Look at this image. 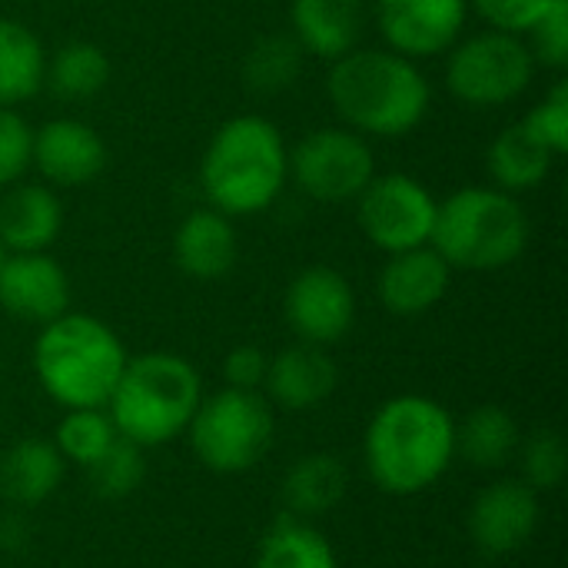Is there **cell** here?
Here are the masks:
<instances>
[{
  "label": "cell",
  "mask_w": 568,
  "mask_h": 568,
  "mask_svg": "<svg viewBox=\"0 0 568 568\" xmlns=\"http://www.w3.org/2000/svg\"><path fill=\"white\" fill-rule=\"evenodd\" d=\"M63 230V203L47 183H10L0 196V246L7 253H47Z\"/></svg>",
  "instance_id": "ac0fdd59"
},
{
  "label": "cell",
  "mask_w": 568,
  "mask_h": 568,
  "mask_svg": "<svg viewBox=\"0 0 568 568\" xmlns=\"http://www.w3.org/2000/svg\"><path fill=\"white\" fill-rule=\"evenodd\" d=\"M373 17L389 50L429 60L463 37L469 0H373Z\"/></svg>",
  "instance_id": "7c38bea8"
},
{
  "label": "cell",
  "mask_w": 568,
  "mask_h": 568,
  "mask_svg": "<svg viewBox=\"0 0 568 568\" xmlns=\"http://www.w3.org/2000/svg\"><path fill=\"white\" fill-rule=\"evenodd\" d=\"M273 409L260 393L220 389L200 399L186 433L193 456L220 476H236L253 469L273 443Z\"/></svg>",
  "instance_id": "52a82bcc"
},
{
  "label": "cell",
  "mask_w": 568,
  "mask_h": 568,
  "mask_svg": "<svg viewBox=\"0 0 568 568\" xmlns=\"http://www.w3.org/2000/svg\"><path fill=\"white\" fill-rule=\"evenodd\" d=\"M523 473H526V486H532L536 493L556 489L568 473L566 439L556 429H539L523 446Z\"/></svg>",
  "instance_id": "4dcf8cb0"
},
{
  "label": "cell",
  "mask_w": 568,
  "mask_h": 568,
  "mask_svg": "<svg viewBox=\"0 0 568 568\" xmlns=\"http://www.w3.org/2000/svg\"><path fill=\"white\" fill-rule=\"evenodd\" d=\"M110 83V57L90 40H70L47 53L43 87L60 100H90Z\"/></svg>",
  "instance_id": "d4e9b609"
},
{
  "label": "cell",
  "mask_w": 568,
  "mask_h": 568,
  "mask_svg": "<svg viewBox=\"0 0 568 568\" xmlns=\"http://www.w3.org/2000/svg\"><path fill=\"white\" fill-rule=\"evenodd\" d=\"M286 323L300 343L329 346L339 343L356 323V293L349 280L333 266H306L286 286Z\"/></svg>",
  "instance_id": "8fae6325"
},
{
  "label": "cell",
  "mask_w": 568,
  "mask_h": 568,
  "mask_svg": "<svg viewBox=\"0 0 568 568\" xmlns=\"http://www.w3.org/2000/svg\"><path fill=\"white\" fill-rule=\"evenodd\" d=\"M326 97L339 120L363 133L396 140L413 133L429 113V80L416 60L396 50H349L333 60Z\"/></svg>",
  "instance_id": "6da1fadb"
},
{
  "label": "cell",
  "mask_w": 568,
  "mask_h": 568,
  "mask_svg": "<svg viewBox=\"0 0 568 568\" xmlns=\"http://www.w3.org/2000/svg\"><path fill=\"white\" fill-rule=\"evenodd\" d=\"M126 359L120 336L103 320L70 310L40 326L33 343V373L63 409H106Z\"/></svg>",
  "instance_id": "277c9868"
},
{
  "label": "cell",
  "mask_w": 568,
  "mask_h": 568,
  "mask_svg": "<svg viewBox=\"0 0 568 568\" xmlns=\"http://www.w3.org/2000/svg\"><path fill=\"white\" fill-rule=\"evenodd\" d=\"M366 469L389 496L433 486L456 456V423L429 396H396L376 409L366 429Z\"/></svg>",
  "instance_id": "7a4b0ae2"
},
{
  "label": "cell",
  "mask_w": 568,
  "mask_h": 568,
  "mask_svg": "<svg viewBox=\"0 0 568 568\" xmlns=\"http://www.w3.org/2000/svg\"><path fill=\"white\" fill-rule=\"evenodd\" d=\"M3 256H7V250H3V246H0V263H3Z\"/></svg>",
  "instance_id": "8d00e7d4"
},
{
  "label": "cell",
  "mask_w": 568,
  "mask_h": 568,
  "mask_svg": "<svg viewBox=\"0 0 568 568\" xmlns=\"http://www.w3.org/2000/svg\"><path fill=\"white\" fill-rule=\"evenodd\" d=\"M87 479L93 486V493L100 499H126L140 489V483L146 479V463H143V449L133 446L130 439L116 436L113 446L87 466Z\"/></svg>",
  "instance_id": "f546056e"
},
{
  "label": "cell",
  "mask_w": 568,
  "mask_h": 568,
  "mask_svg": "<svg viewBox=\"0 0 568 568\" xmlns=\"http://www.w3.org/2000/svg\"><path fill=\"white\" fill-rule=\"evenodd\" d=\"M369 17L373 0H290V33L329 63L356 50Z\"/></svg>",
  "instance_id": "e0dca14e"
},
{
  "label": "cell",
  "mask_w": 568,
  "mask_h": 568,
  "mask_svg": "<svg viewBox=\"0 0 568 568\" xmlns=\"http://www.w3.org/2000/svg\"><path fill=\"white\" fill-rule=\"evenodd\" d=\"M266 369H270V356L260 346H236L226 363H223V376L230 389H246V393H260L266 383Z\"/></svg>",
  "instance_id": "d590c367"
},
{
  "label": "cell",
  "mask_w": 568,
  "mask_h": 568,
  "mask_svg": "<svg viewBox=\"0 0 568 568\" xmlns=\"http://www.w3.org/2000/svg\"><path fill=\"white\" fill-rule=\"evenodd\" d=\"M429 246L449 263V270L496 273L526 253L529 216L513 193L496 186H463L439 203Z\"/></svg>",
  "instance_id": "8992f818"
},
{
  "label": "cell",
  "mask_w": 568,
  "mask_h": 568,
  "mask_svg": "<svg viewBox=\"0 0 568 568\" xmlns=\"http://www.w3.org/2000/svg\"><path fill=\"white\" fill-rule=\"evenodd\" d=\"M290 180V146L266 116L243 113L226 120L206 143L200 183L223 216H253L276 203Z\"/></svg>",
  "instance_id": "3957f363"
},
{
  "label": "cell",
  "mask_w": 568,
  "mask_h": 568,
  "mask_svg": "<svg viewBox=\"0 0 568 568\" xmlns=\"http://www.w3.org/2000/svg\"><path fill=\"white\" fill-rule=\"evenodd\" d=\"M556 0H469V7L493 27L506 33H526Z\"/></svg>",
  "instance_id": "e575fe53"
},
{
  "label": "cell",
  "mask_w": 568,
  "mask_h": 568,
  "mask_svg": "<svg viewBox=\"0 0 568 568\" xmlns=\"http://www.w3.org/2000/svg\"><path fill=\"white\" fill-rule=\"evenodd\" d=\"M536 67L566 70L568 67V0H556L526 33H523Z\"/></svg>",
  "instance_id": "1f68e13d"
},
{
  "label": "cell",
  "mask_w": 568,
  "mask_h": 568,
  "mask_svg": "<svg viewBox=\"0 0 568 568\" xmlns=\"http://www.w3.org/2000/svg\"><path fill=\"white\" fill-rule=\"evenodd\" d=\"M67 459L47 439H20L0 456V493L17 506L47 503L63 483Z\"/></svg>",
  "instance_id": "44dd1931"
},
{
  "label": "cell",
  "mask_w": 568,
  "mask_h": 568,
  "mask_svg": "<svg viewBox=\"0 0 568 568\" xmlns=\"http://www.w3.org/2000/svg\"><path fill=\"white\" fill-rule=\"evenodd\" d=\"M200 399L203 379L190 359L176 353H143L126 359L106 413L116 436L153 449L186 433Z\"/></svg>",
  "instance_id": "5b68a950"
},
{
  "label": "cell",
  "mask_w": 568,
  "mask_h": 568,
  "mask_svg": "<svg viewBox=\"0 0 568 568\" xmlns=\"http://www.w3.org/2000/svg\"><path fill=\"white\" fill-rule=\"evenodd\" d=\"M373 176V146L349 126H316L290 150V180L320 203H349Z\"/></svg>",
  "instance_id": "9c48e42d"
},
{
  "label": "cell",
  "mask_w": 568,
  "mask_h": 568,
  "mask_svg": "<svg viewBox=\"0 0 568 568\" xmlns=\"http://www.w3.org/2000/svg\"><path fill=\"white\" fill-rule=\"evenodd\" d=\"M446 53V87L473 110L519 100L536 77V60L519 33L489 27L466 40L459 37Z\"/></svg>",
  "instance_id": "ba28073f"
},
{
  "label": "cell",
  "mask_w": 568,
  "mask_h": 568,
  "mask_svg": "<svg viewBox=\"0 0 568 568\" xmlns=\"http://www.w3.org/2000/svg\"><path fill=\"white\" fill-rule=\"evenodd\" d=\"M236 253L233 220L213 206L186 213L173 233V260L190 280H223L236 266Z\"/></svg>",
  "instance_id": "d6986e66"
},
{
  "label": "cell",
  "mask_w": 568,
  "mask_h": 568,
  "mask_svg": "<svg viewBox=\"0 0 568 568\" xmlns=\"http://www.w3.org/2000/svg\"><path fill=\"white\" fill-rule=\"evenodd\" d=\"M303 63H306V50L293 33H266L246 50L240 77L250 93L276 97L300 80Z\"/></svg>",
  "instance_id": "484cf974"
},
{
  "label": "cell",
  "mask_w": 568,
  "mask_h": 568,
  "mask_svg": "<svg viewBox=\"0 0 568 568\" xmlns=\"http://www.w3.org/2000/svg\"><path fill=\"white\" fill-rule=\"evenodd\" d=\"M256 568H339L329 539L306 519H276L256 552Z\"/></svg>",
  "instance_id": "83f0119b"
},
{
  "label": "cell",
  "mask_w": 568,
  "mask_h": 568,
  "mask_svg": "<svg viewBox=\"0 0 568 568\" xmlns=\"http://www.w3.org/2000/svg\"><path fill=\"white\" fill-rule=\"evenodd\" d=\"M449 280V263L426 243L403 253H389L386 266L379 270L376 293L393 316H419L446 296Z\"/></svg>",
  "instance_id": "2e32d148"
},
{
  "label": "cell",
  "mask_w": 568,
  "mask_h": 568,
  "mask_svg": "<svg viewBox=\"0 0 568 568\" xmlns=\"http://www.w3.org/2000/svg\"><path fill=\"white\" fill-rule=\"evenodd\" d=\"M263 389L283 409H313L336 389V363L323 353V346L296 343L270 359Z\"/></svg>",
  "instance_id": "ffe728a7"
},
{
  "label": "cell",
  "mask_w": 568,
  "mask_h": 568,
  "mask_svg": "<svg viewBox=\"0 0 568 568\" xmlns=\"http://www.w3.org/2000/svg\"><path fill=\"white\" fill-rule=\"evenodd\" d=\"M523 126L556 156L568 150V80L552 83V90L526 113Z\"/></svg>",
  "instance_id": "d6a6232c"
},
{
  "label": "cell",
  "mask_w": 568,
  "mask_h": 568,
  "mask_svg": "<svg viewBox=\"0 0 568 568\" xmlns=\"http://www.w3.org/2000/svg\"><path fill=\"white\" fill-rule=\"evenodd\" d=\"M33 126L13 110L0 106V186L17 183L30 170Z\"/></svg>",
  "instance_id": "836d02e7"
},
{
  "label": "cell",
  "mask_w": 568,
  "mask_h": 568,
  "mask_svg": "<svg viewBox=\"0 0 568 568\" xmlns=\"http://www.w3.org/2000/svg\"><path fill=\"white\" fill-rule=\"evenodd\" d=\"M116 439V426L106 409H67L53 429V446L73 466L97 463Z\"/></svg>",
  "instance_id": "f1b7e54d"
},
{
  "label": "cell",
  "mask_w": 568,
  "mask_h": 568,
  "mask_svg": "<svg viewBox=\"0 0 568 568\" xmlns=\"http://www.w3.org/2000/svg\"><path fill=\"white\" fill-rule=\"evenodd\" d=\"M47 50L40 37L10 17H0V106H17L43 90Z\"/></svg>",
  "instance_id": "603a6c76"
},
{
  "label": "cell",
  "mask_w": 568,
  "mask_h": 568,
  "mask_svg": "<svg viewBox=\"0 0 568 568\" xmlns=\"http://www.w3.org/2000/svg\"><path fill=\"white\" fill-rule=\"evenodd\" d=\"M0 310L47 326L70 310V280L50 253H7L0 263Z\"/></svg>",
  "instance_id": "5bb4252c"
},
{
  "label": "cell",
  "mask_w": 568,
  "mask_h": 568,
  "mask_svg": "<svg viewBox=\"0 0 568 568\" xmlns=\"http://www.w3.org/2000/svg\"><path fill=\"white\" fill-rule=\"evenodd\" d=\"M436 196L409 173H376L356 196V220L366 240L383 253L426 246L436 226Z\"/></svg>",
  "instance_id": "30bf717a"
},
{
  "label": "cell",
  "mask_w": 568,
  "mask_h": 568,
  "mask_svg": "<svg viewBox=\"0 0 568 568\" xmlns=\"http://www.w3.org/2000/svg\"><path fill=\"white\" fill-rule=\"evenodd\" d=\"M539 516V493L519 479H503L476 496L469 509V536L483 556H513L532 539Z\"/></svg>",
  "instance_id": "4fadbf2b"
},
{
  "label": "cell",
  "mask_w": 568,
  "mask_h": 568,
  "mask_svg": "<svg viewBox=\"0 0 568 568\" xmlns=\"http://www.w3.org/2000/svg\"><path fill=\"white\" fill-rule=\"evenodd\" d=\"M30 166L53 190L83 186L103 173L106 143L90 123L77 116H57V120H47L40 130H33Z\"/></svg>",
  "instance_id": "9a60e30c"
},
{
  "label": "cell",
  "mask_w": 568,
  "mask_h": 568,
  "mask_svg": "<svg viewBox=\"0 0 568 568\" xmlns=\"http://www.w3.org/2000/svg\"><path fill=\"white\" fill-rule=\"evenodd\" d=\"M456 453L476 469H503L519 453V426L503 406H479L456 429Z\"/></svg>",
  "instance_id": "4316f807"
},
{
  "label": "cell",
  "mask_w": 568,
  "mask_h": 568,
  "mask_svg": "<svg viewBox=\"0 0 568 568\" xmlns=\"http://www.w3.org/2000/svg\"><path fill=\"white\" fill-rule=\"evenodd\" d=\"M346 493V466L329 453H313L293 463L283 479V503L290 516L313 519L329 513Z\"/></svg>",
  "instance_id": "cb8c5ba5"
},
{
  "label": "cell",
  "mask_w": 568,
  "mask_h": 568,
  "mask_svg": "<svg viewBox=\"0 0 568 568\" xmlns=\"http://www.w3.org/2000/svg\"><path fill=\"white\" fill-rule=\"evenodd\" d=\"M552 160L556 153H549L523 123L503 126L486 150V170L496 190L513 193V196L536 190L549 176Z\"/></svg>",
  "instance_id": "7402d4cb"
}]
</instances>
